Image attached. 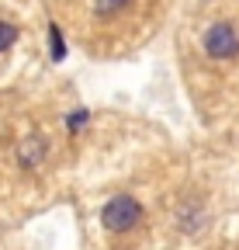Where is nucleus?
Returning <instances> with one entry per match:
<instances>
[{
	"instance_id": "4",
	"label": "nucleus",
	"mask_w": 239,
	"mask_h": 250,
	"mask_svg": "<svg viewBox=\"0 0 239 250\" xmlns=\"http://www.w3.org/2000/svg\"><path fill=\"white\" fill-rule=\"evenodd\" d=\"M49 52H52L55 62H63V59H66V39H63V28H59L55 21L49 24Z\"/></svg>"
},
{
	"instance_id": "5",
	"label": "nucleus",
	"mask_w": 239,
	"mask_h": 250,
	"mask_svg": "<svg viewBox=\"0 0 239 250\" xmlns=\"http://www.w3.org/2000/svg\"><path fill=\"white\" fill-rule=\"evenodd\" d=\"M129 7V0H94V14L97 18H111L118 11H125Z\"/></svg>"
},
{
	"instance_id": "7",
	"label": "nucleus",
	"mask_w": 239,
	"mask_h": 250,
	"mask_svg": "<svg viewBox=\"0 0 239 250\" xmlns=\"http://www.w3.org/2000/svg\"><path fill=\"white\" fill-rule=\"evenodd\" d=\"M14 42H18V24H11V21H0V52H7Z\"/></svg>"
},
{
	"instance_id": "3",
	"label": "nucleus",
	"mask_w": 239,
	"mask_h": 250,
	"mask_svg": "<svg viewBox=\"0 0 239 250\" xmlns=\"http://www.w3.org/2000/svg\"><path fill=\"white\" fill-rule=\"evenodd\" d=\"M18 160H21V167L35 170V167L45 160V139H42V136H28V139L18 146Z\"/></svg>"
},
{
	"instance_id": "6",
	"label": "nucleus",
	"mask_w": 239,
	"mask_h": 250,
	"mask_svg": "<svg viewBox=\"0 0 239 250\" xmlns=\"http://www.w3.org/2000/svg\"><path fill=\"white\" fill-rule=\"evenodd\" d=\"M87 122H91V111H87V108H76V111H70V115H66V129H70V136H76V132L83 129Z\"/></svg>"
},
{
	"instance_id": "1",
	"label": "nucleus",
	"mask_w": 239,
	"mask_h": 250,
	"mask_svg": "<svg viewBox=\"0 0 239 250\" xmlns=\"http://www.w3.org/2000/svg\"><path fill=\"white\" fill-rule=\"evenodd\" d=\"M142 219V205L132 198V195H114L104 208H101V223L108 233H129L139 226Z\"/></svg>"
},
{
	"instance_id": "2",
	"label": "nucleus",
	"mask_w": 239,
	"mask_h": 250,
	"mask_svg": "<svg viewBox=\"0 0 239 250\" xmlns=\"http://www.w3.org/2000/svg\"><path fill=\"white\" fill-rule=\"evenodd\" d=\"M204 52L212 56V59H232L239 56V35H236V28L229 21H219L204 31Z\"/></svg>"
}]
</instances>
